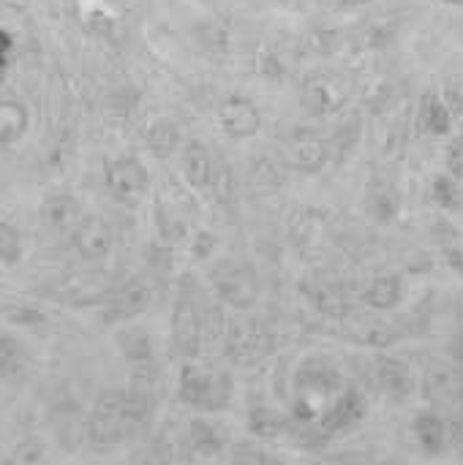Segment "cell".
<instances>
[{
    "mask_svg": "<svg viewBox=\"0 0 463 465\" xmlns=\"http://www.w3.org/2000/svg\"><path fill=\"white\" fill-rule=\"evenodd\" d=\"M16 256H19V234L8 223H0V262H14Z\"/></svg>",
    "mask_w": 463,
    "mask_h": 465,
    "instance_id": "obj_3",
    "label": "cell"
},
{
    "mask_svg": "<svg viewBox=\"0 0 463 465\" xmlns=\"http://www.w3.org/2000/svg\"><path fill=\"white\" fill-rule=\"evenodd\" d=\"M11 49H14V35L0 27V71L5 68V63L11 57Z\"/></svg>",
    "mask_w": 463,
    "mask_h": 465,
    "instance_id": "obj_4",
    "label": "cell"
},
{
    "mask_svg": "<svg viewBox=\"0 0 463 465\" xmlns=\"http://www.w3.org/2000/svg\"><path fill=\"white\" fill-rule=\"evenodd\" d=\"M453 172L463 177V139L453 144Z\"/></svg>",
    "mask_w": 463,
    "mask_h": 465,
    "instance_id": "obj_5",
    "label": "cell"
},
{
    "mask_svg": "<svg viewBox=\"0 0 463 465\" xmlns=\"http://www.w3.org/2000/svg\"><path fill=\"white\" fill-rule=\"evenodd\" d=\"M415 430H418V439H420V444L426 450H437L445 441V425L437 417H431V414L420 417L418 425H415Z\"/></svg>",
    "mask_w": 463,
    "mask_h": 465,
    "instance_id": "obj_1",
    "label": "cell"
},
{
    "mask_svg": "<svg viewBox=\"0 0 463 465\" xmlns=\"http://www.w3.org/2000/svg\"><path fill=\"white\" fill-rule=\"evenodd\" d=\"M450 109L439 101V98H434L431 101V106H428V112H426V125H428V131L431 134H437V136H445V134H450Z\"/></svg>",
    "mask_w": 463,
    "mask_h": 465,
    "instance_id": "obj_2",
    "label": "cell"
}]
</instances>
